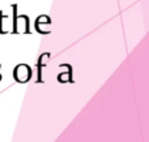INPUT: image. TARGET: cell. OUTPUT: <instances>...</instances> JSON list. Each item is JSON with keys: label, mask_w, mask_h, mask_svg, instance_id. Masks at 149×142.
<instances>
[{"label": "cell", "mask_w": 149, "mask_h": 142, "mask_svg": "<svg viewBox=\"0 0 149 142\" xmlns=\"http://www.w3.org/2000/svg\"><path fill=\"white\" fill-rule=\"evenodd\" d=\"M30 77H31V69L29 68V65L20 64L13 70V78L20 83L28 82V81L30 80Z\"/></svg>", "instance_id": "obj_1"}, {"label": "cell", "mask_w": 149, "mask_h": 142, "mask_svg": "<svg viewBox=\"0 0 149 142\" xmlns=\"http://www.w3.org/2000/svg\"><path fill=\"white\" fill-rule=\"evenodd\" d=\"M0 80H1V74H0Z\"/></svg>", "instance_id": "obj_2"}]
</instances>
